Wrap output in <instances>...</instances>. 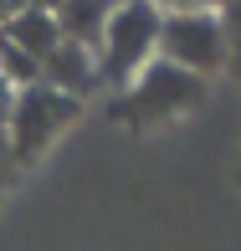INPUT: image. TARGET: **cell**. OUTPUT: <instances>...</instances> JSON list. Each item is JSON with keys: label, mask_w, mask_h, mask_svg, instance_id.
Segmentation results:
<instances>
[{"label": "cell", "mask_w": 241, "mask_h": 251, "mask_svg": "<svg viewBox=\"0 0 241 251\" xmlns=\"http://www.w3.org/2000/svg\"><path fill=\"white\" fill-rule=\"evenodd\" d=\"M72 118H77V98L56 93V87H47V82L21 87V93H16V108H10V118H5V139H10L16 164H31V159L47 149Z\"/></svg>", "instance_id": "obj_3"}, {"label": "cell", "mask_w": 241, "mask_h": 251, "mask_svg": "<svg viewBox=\"0 0 241 251\" xmlns=\"http://www.w3.org/2000/svg\"><path fill=\"white\" fill-rule=\"evenodd\" d=\"M200 93H205L200 77H190V72H180V67H169V62H159V56H154V62L139 72V82L129 87V98H123V118H134V123L175 118V113L195 108Z\"/></svg>", "instance_id": "obj_4"}, {"label": "cell", "mask_w": 241, "mask_h": 251, "mask_svg": "<svg viewBox=\"0 0 241 251\" xmlns=\"http://www.w3.org/2000/svg\"><path fill=\"white\" fill-rule=\"evenodd\" d=\"M231 21H236V26H226V41H231V36H236V62H241V5L231 10Z\"/></svg>", "instance_id": "obj_10"}, {"label": "cell", "mask_w": 241, "mask_h": 251, "mask_svg": "<svg viewBox=\"0 0 241 251\" xmlns=\"http://www.w3.org/2000/svg\"><path fill=\"white\" fill-rule=\"evenodd\" d=\"M0 41H10L16 51H26L31 62H47V56L62 47V26H56L52 10H41V5H21V10H10V16H5Z\"/></svg>", "instance_id": "obj_5"}, {"label": "cell", "mask_w": 241, "mask_h": 251, "mask_svg": "<svg viewBox=\"0 0 241 251\" xmlns=\"http://www.w3.org/2000/svg\"><path fill=\"white\" fill-rule=\"evenodd\" d=\"M16 169V154H10V139H5V128H0V179Z\"/></svg>", "instance_id": "obj_9"}, {"label": "cell", "mask_w": 241, "mask_h": 251, "mask_svg": "<svg viewBox=\"0 0 241 251\" xmlns=\"http://www.w3.org/2000/svg\"><path fill=\"white\" fill-rule=\"evenodd\" d=\"M52 16H56V26H62V41L93 51V47H103V31H108L113 5H93V0H87V5H56Z\"/></svg>", "instance_id": "obj_7"}, {"label": "cell", "mask_w": 241, "mask_h": 251, "mask_svg": "<svg viewBox=\"0 0 241 251\" xmlns=\"http://www.w3.org/2000/svg\"><path fill=\"white\" fill-rule=\"evenodd\" d=\"M159 26H164V10L159 5H113L108 31H103L98 47V77L113 87H134L139 72L159 56Z\"/></svg>", "instance_id": "obj_1"}, {"label": "cell", "mask_w": 241, "mask_h": 251, "mask_svg": "<svg viewBox=\"0 0 241 251\" xmlns=\"http://www.w3.org/2000/svg\"><path fill=\"white\" fill-rule=\"evenodd\" d=\"M159 62L190 77H211L226 67V16L215 10H164L159 26Z\"/></svg>", "instance_id": "obj_2"}, {"label": "cell", "mask_w": 241, "mask_h": 251, "mask_svg": "<svg viewBox=\"0 0 241 251\" xmlns=\"http://www.w3.org/2000/svg\"><path fill=\"white\" fill-rule=\"evenodd\" d=\"M41 82L56 87V93H67V98H87L103 82L98 77V56L82 51V47H72V41H62V47L41 62Z\"/></svg>", "instance_id": "obj_6"}, {"label": "cell", "mask_w": 241, "mask_h": 251, "mask_svg": "<svg viewBox=\"0 0 241 251\" xmlns=\"http://www.w3.org/2000/svg\"><path fill=\"white\" fill-rule=\"evenodd\" d=\"M10 108H16V87H10V82H5V72H0V128H5Z\"/></svg>", "instance_id": "obj_8"}]
</instances>
